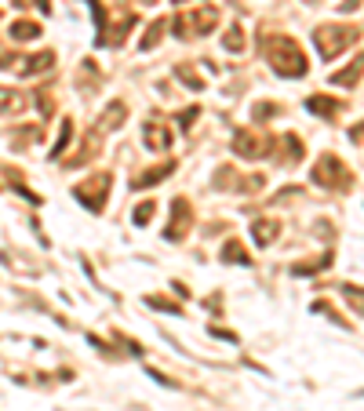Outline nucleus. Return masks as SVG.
Returning <instances> with one entry per match:
<instances>
[{
  "mask_svg": "<svg viewBox=\"0 0 364 411\" xmlns=\"http://www.w3.org/2000/svg\"><path fill=\"white\" fill-rule=\"evenodd\" d=\"M266 62H269L273 73L288 77V80L306 77V70H310V62H306V55H302L299 41H291L288 33H277V37L266 41Z\"/></svg>",
  "mask_w": 364,
  "mask_h": 411,
  "instance_id": "1",
  "label": "nucleus"
},
{
  "mask_svg": "<svg viewBox=\"0 0 364 411\" xmlns=\"http://www.w3.org/2000/svg\"><path fill=\"white\" fill-rule=\"evenodd\" d=\"M360 41V29L357 26H336V22H328V26H317L314 29V44H317V51H321V58L324 62H331V58H339L350 44H357Z\"/></svg>",
  "mask_w": 364,
  "mask_h": 411,
  "instance_id": "2",
  "label": "nucleus"
},
{
  "mask_svg": "<svg viewBox=\"0 0 364 411\" xmlns=\"http://www.w3.org/2000/svg\"><path fill=\"white\" fill-rule=\"evenodd\" d=\"M215 22H219V8L215 4H200L197 11H182V15H175V22H171V29H175V37H182V41H190V37H208L211 29H215Z\"/></svg>",
  "mask_w": 364,
  "mask_h": 411,
  "instance_id": "3",
  "label": "nucleus"
},
{
  "mask_svg": "<svg viewBox=\"0 0 364 411\" xmlns=\"http://www.w3.org/2000/svg\"><path fill=\"white\" fill-rule=\"evenodd\" d=\"M310 178H314L317 186H324V189H336V193H346V189L353 186V171L339 161L336 153H324L321 161L314 164Z\"/></svg>",
  "mask_w": 364,
  "mask_h": 411,
  "instance_id": "4",
  "label": "nucleus"
},
{
  "mask_svg": "<svg viewBox=\"0 0 364 411\" xmlns=\"http://www.w3.org/2000/svg\"><path fill=\"white\" fill-rule=\"evenodd\" d=\"M73 197H77L87 211H102V208H106V197H109V175L102 171V175H91V178L77 182V186H73Z\"/></svg>",
  "mask_w": 364,
  "mask_h": 411,
  "instance_id": "5",
  "label": "nucleus"
},
{
  "mask_svg": "<svg viewBox=\"0 0 364 411\" xmlns=\"http://www.w3.org/2000/svg\"><path fill=\"white\" fill-rule=\"evenodd\" d=\"M190 226H193V204H190V197H175L171 201V218H168V226H164V240L178 244L182 237L190 233Z\"/></svg>",
  "mask_w": 364,
  "mask_h": 411,
  "instance_id": "6",
  "label": "nucleus"
},
{
  "mask_svg": "<svg viewBox=\"0 0 364 411\" xmlns=\"http://www.w3.org/2000/svg\"><path fill=\"white\" fill-rule=\"evenodd\" d=\"M269 149H277V142L262 139V135H255V132H237V135H233V153L245 156V161H259V156H266Z\"/></svg>",
  "mask_w": 364,
  "mask_h": 411,
  "instance_id": "7",
  "label": "nucleus"
},
{
  "mask_svg": "<svg viewBox=\"0 0 364 411\" xmlns=\"http://www.w3.org/2000/svg\"><path fill=\"white\" fill-rule=\"evenodd\" d=\"M142 139H146V149H154V153H164L171 146V132L161 120H146L142 124Z\"/></svg>",
  "mask_w": 364,
  "mask_h": 411,
  "instance_id": "8",
  "label": "nucleus"
},
{
  "mask_svg": "<svg viewBox=\"0 0 364 411\" xmlns=\"http://www.w3.org/2000/svg\"><path fill=\"white\" fill-rule=\"evenodd\" d=\"M306 110L321 120H336L343 113V102L336 99V95H314V99H306Z\"/></svg>",
  "mask_w": 364,
  "mask_h": 411,
  "instance_id": "9",
  "label": "nucleus"
},
{
  "mask_svg": "<svg viewBox=\"0 0 364 411\" xmlns=\"http://www.w3.org/2000/svg\"><path fill=\"white\" fill-rule=\"evenodd\" d=\"M277 237H281V223H277V218H255V223H252V240L259 247H269Z\"/></svg>",
  "mask_w": 364,
  "mask_h": 411,
  "instance_id": "10",
  "label": "nucleus"
},
{
  "mask_svg": "<svg viewBox=\"0 0 364 411\" xmlns=\"http://www.w3.org/2000/svg\"><path fill=\"white\" fill-rule=\"evenodd\" d=\"M124 117H128V106L120 102V99H113V102L99 113V128H95V132H117L120 124H124Z\"/></svg>",
  "mask_w": 364,
  "mask_h": 411,
  "instance_id": "11",
  "label": "nucleus"
},
{
  "mask_svg": "<svg viewBox=\"0 0 364 411\" xmlns=\"http://www.w3.org/2000/svg\"><path fill=\"white\" fill-rule=\"evenodd\" d=\"M51 66H55V51H37V55L22 58V70H18V77H37V73H48Z\"/></svg>",
  "mask_w": 364,
  "mask_h": 411,
  "instance_id": "12",
  "label": "nucleus"
},
{
  "mask_svg": "<svg viewBox=\"0 0 364 411\" xmlns=\"http://www.w3.org/2000/svg\"><path fill=\"white\" fill-rule=\"evenodd\" d=\"M29 106V99L22 91H15V87H0V117H15V113H22Z\"/></svg>",
  "mask_w": 364,
  "mask_h": 411,
  "instance_id": "13",
  "label": "nucleus"
},
{
  "mask_svg": "<svg viewBox=\"0 0 364 411\" xmlns=\"http://www.w3.org/2000/svg\"><path fill=\"white\" fill-rule=\"evenodd\" d=\"M219 259H223V262H230V266H252V255H248V247L240 244L237 237H230V240L223 244Z\"/></svg>",
  "mask_w": 364,
  "mask_h": 411,
  "instance_id": "14",
  "label": "nucleus"
},
{
  "mask_svg": "<svg viewBox=\"0 0 364 411\" xmlns=\"http://www.w3.org/2000/svg\"><path fill=\"white\" fill-rule=\"evenodd\" d=\"M360 73H364V51H360V55H357V58L350 62L346 70H339V73H331L328 80L336 84V87H353V84L360 80Z\"/></svg>",
  "mask_w": 364,
  "mask_h": 411,
  "instance_id": "15",
  "label": "nucleus"
},
{
  "mask_svg": "<svg viewBox=\"0 0 364 411\" xmlns=\"http://www.w3.org/2000/svg\"><path fill=\"white\" fill-rule=\"evenodd\" d=\"M171 171H175V161H164L161 168H149V171H142L139 178H132V189H149V186L164 182V178H168Z\"/></svg>",
  "mask_w": 364,
  "mask_h": 411,
  "instance_id": "16",
  "label": "nucleus"
},
{
  "mask_svg": "<svg viewBox=\"0 0 364 411\" xmlns=\"http://www.w3.org/2000/svg\"><path fill=\"white\" fill-rule=\"evenodd\" d=\"M11 41L15 44H26V41H37L41 37V22H29V18H18V22H11Z\"/></svg>",
  "mask_w": 364,
  "mask_h": 411,
  "instance_id": "17",
  "label": "nucleus"
},
{
  "mask_svg": "<svg viewBox=\"0 0 364 411\" xmlns=\"http://www.w3.org/2000/svg\"><path fill=\"white\" fill-rule=\"evenodd\" d=\"M99 135H102V132H91V135L84 139V146H80V153H77V156H70V161H66V164H70V168H84V164L91 161V156H99Z\"/></svg>",
  "mask_w": 364,
  "mask_h": 411,
  "instance_id": "18",
  "label": "nucleus"
},
{
  "mask_svg": "<svg viewBox=\"0 0 364 411\" xmlns=\"http://www.w3.org/2000/svg\"><path fill=\"white\" fill-rule=\"evenodd\" d=\"M164 29H168V22H164V18H154V22H149L146 37L139 41V51H154V48L164 41Z\"/></svg>",
  "mask_w": 364,
  "mask_h": 411,
  "instance_id": "19",
  "label": "nucleus"
},
{
  "mask_svg": "<svg viewBox=\"0 0 364 411\" xmlns=\"http://www.w3.org/2000/svg\"><path fill=\"white\" fill-rule=\"evenodd\" d=\"M331 259H336V251H324L321 259H310V262H299V266H295L291 273H295V277H314V273H321V269H324V266H328Z\"/></svg>",
  "mask_w": 364,
  "mask_h": 411,
  "instance_id": "20",
  "label": "nucleus"
},
{
  "mask_svg": "<svg viewBox=\"0 0 364 411\" xmlns=\"http://www.w3.org/2000/svg\"><path fill=\"white\" fill-rule=\"evenodd\" d=\"M245 44H248V33H245L240 26H230L226 37H223V48H226V51H245Z\"/></svg>",
  "mask_w": 364,
  "mask_h": 411,
  "instance_id": "21",
  "label": "nucleus"
},
{
  "mask_svg": "<svg viewBox=\"0 0 364 411\" xmlns=\"http://www.w3.org/2000/svg\"><path fill=\"white\" fill-rule=\"evenodd\" d=\"M343 299L353 306V313H357V317H364V288H357V284H343Z\"/></svg>",
  "mask_w": 364,
  "mask_h": 411,
  "instance_id": "22",
  "label": "nucleus"
},
{
  "mask_svg": "<svg viewBox=\"0 0 364 411\" xmlns=\"http://www.w3.org/2000/svg\"><path fill=\"white\" fill-rule=\"evenodd\" d=\"M70 139H73V120H63V132H58V142L51 149V161H63V153L70 149Z\"/></svg>",
  "mask_w": 364,
  "mask_h": 411,
  "instance_id": "23",
  "label": "nucleus"
},
{
  "mask_svg": "<svg viewBox=\"0 0 364 411\" xmlns=\"http://www.w3.org/2000/svg\"><path fill=\"white\" fill-rule=\"evenodd\" d=\"M154 215H157V204H154V201H142V204L135 208V215H132V223H135V226H146Z\"/></svg>",
  "mask_w": 364,
  "mask_h": 411,
  "instance_id": "24",
  "label": "nucleus"
},
{
  "mask_svg": "<svg viewBox=\"0 0 364 411\" xmlns=\"http://www.w3.org/2000/svg\"><path fill=\"white\" fill-rule=\"evenodd\" d=\"M175 77H178L182 84H186V87H193V91H200V87H204V80H200L190 66H178V70H175Z\"/></svg>",
  "mask_w": 364,
  "mask_h": 411,
  "instance_id": "25",
  "label": "nucleus"
},
{
  "mask_svg": "<svg viewBox=\"0 0 364 411\" xmlns=\"http://www.w3.org/2000/svg\"><path fill=\"white\" fill-rule=\"evenodd\" d=\"M266 117H281V106H277V102H259V106L252 110V120H259V124H262Z\"/></svg>",
  "mask_w": 364,
  "mask_h": 411,
  "instance_id": "26",
  "label": "nucleus"
},
{
  "mask_svg": "<svg viewBox=\"0 0 364 411\" xmlns=\"http://www.w3.org/2000/svg\"><path fill=\"white\" fill-rule=\"evenodd\" d=\"M193 117H200V106L182 110V113H178V128H182V132H190V128H193Z\"/></svg>",
  "mask_w": 364,
  "mask_h": 411,
  "instance_id": "27",
  "label": "nucleus"
},
{
  "mask_svg": "<svg viewBox=\"0 0 364 411\" xmlns=\"http://www.w3.org/2000/svg\"><path fill=\"white\" fill-rule=\"evenodd\" d=\"M146 302H149V306H154V309H161V313H182V309H178L175 302H168V299H157V295H149Z\"/></svg>",
  "mask_w": 364,
  "mask_h": 411,
  "instance_id": "28",
  "label": "nucleus"
},
{
  "mask_svg": "<svg viewBox=\"0 0 364 411\" xmlns=\"http://www.w3.org/2000/svg\"><path fill=\"white\" fill-rule=\"evenodd\" d=\"M357 8H360V0H343V4H339V11H346V15L357 11Z\"/></svg>",
  "mask_w": 364,
  "mask_h": 411,
  "instance_id": "29",
  "label": "nucleus"
},
{
  "mask_svg": "<svg viewBox=\"0 0 364 411\" xmlns=\"http://www.w3.org/2000/svg\"><path fill=\"white\" fill-rule=\"evenodd\" d=\"M33 4H37V8L44 11V15H51V0H33Z\"/></svg>",
  "mask_w": 364,
  "mask_h": 411,
  "instance_id": "30",
  "label": "nucleus"
},
{
  "mask_svg": "<svg viewBox=\"0 0 364 411\" xmlns=\"http://www.w3.org/2000/svg\"><path fill=\"white\" fill-rule=\"evenodd\" d=\"M11 4H15V8H22V4H26V0H11Z\"/></svg>",
  "mask_w": 364,
  "mask_h": 411,
  "instance_id": "31",
  "label": "nucleus"
},
{
  "mask_svg": "<svg viewBox=\"0 0 364 411\" xmlns=\"http://www.w3.org/2000/svg\"><path fill=\"white\" fill-rule=\"evenodd\" d=\"M175 4H186V0H175Z\"/></svg>",
  "mask_w": 364,
  "mask_h": 411,
  "instance_id": "32",
  "label": "nucleus"
},
{
  "mask_svg": "<svg viewBox=\"0 0 364 411\" xmlns=\"http://www.w3.org/2000/svg\"><path fill=\"white\" fill-rule=\"evenodd\" d=\"M306 4H314V0H306Z\"/></svg>",
  "mask_w": 364,
  "mask_h": 411,
  "instance_id": "33",
  "label": "nucleus"
}]
</instances>
